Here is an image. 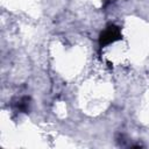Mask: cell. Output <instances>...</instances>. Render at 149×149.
Segmentation results:
<instances>
[{"instance_id":"6da1fadb","label":"cell","mask_w":149,"mask_h":149,"mask_svg":"<svg viewBox=\"0 0 149 149\" xmlns=\"http://www.w3.org/2000/svg\"><path fill=\"white\" fill-rule=\"evenodd\" d=\"M121 38V31H120V28L114 26V24H109L101 34H100V37H99V44L100 47H105V45H108L118 40Z\"/></svg>"},{"instance_id":"7a4b0ae2","label":"cell","mask_w":149,"mask_h":149,"mask_svg":"<svg viewBox=\"0 0 149 149\" xmlns=\"http://www.w3.org/2000/svg\"><path fill=\"white\" fill-rule=\"evenodd\" d=\"M29 100H30V99H29L28 97L21 98L20 101H19V104H17V109H19L20 112H27L28 108H29Z\"/></svg>"}]
</instances>
